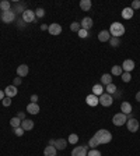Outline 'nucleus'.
<instances>
[{
	"instance_id": "obj_12",
	"label": "nucleus",
	"mask_w": 140,
	"mask_h": 156,
	"mask_svg": "<svg viewBox=\"0 0 140 156\" xmlns=\"http://www.w3.org/2000/svg\"><path fill=\"white\" fill-rule=\"evenodd\" d=\"M122 70L125 71V73H130L133 68H135V62L133 60H130V59H128V60H125V62L122 63Z\"/></svg>"
},
{
	"instance_id": "obj_40",
	"label": "nucleus",
	"mask_w": 140,
	"mask_h": 156,
	"mask_svg": "<svg viewBox=\"0 0 140 156\" xmlns=\"http://www.w3.org/2000/svg\"><path fill=\"white\" fill-rule=\"evenodd\" d=\"M2 103H3L4 107H8V106H11V98H7V96H6V98L2 100Z\"/></svg>"
},
{
	"instance_id": "obj_39",
	"label": "nucleus",
	"mask_w": 140,
	"mask_h": 156,
	"mask_svg": "<svg viewBox=\"0 0 140 156\" xmlns=\"http://www.w3.org/2000/svg\"><path fill=\"white\" fill-rule=\"evenodd\" d=\"M130 8H132L133 11L139 10V8H140V0H135V2L132 3V6H130Z\"/></svg>"
},
{
	"instance_id": "obj_48",
	"label": "nucleus",
	"mask_w": 140,
	"mask_h": 156,
	"mask_svg": "<svg viewBox=\"0 0 140 156\" xmlns=\"http://www.w3.org/2000/svg\"><path fill=\"white\" fill-rule=\"evenodd\" d=\"M55 141H56V139H49L48 144H49V145H55Z\"/></svg>"
},
{
	"instance_id": "obj_13",
	"label": "nucleus",
	"mask_w": 140,
	"mask_h": 156,
	"mask_svg": "<svg viewBox=\"0 0 140 156\" xmlns=\"http://www.w3.org/2000/svg\"><path fill=\"white\" fill-rule=\"evenodd\" d=\"M92 18L91 17H84V18L81 20V22H80V25H81V28L83 29H85V31H88L90 28H92Z\"/></svg>"
},
{
	"instance_id": "obj_24",
	"label": "nucleus",
	"mask_w": 140,
	"mask_h": 156,
	"mask_svg": "<svg viewBox=\"0 0 140 156\" xmlns=\"http://www.w3.org/2000/svg\"><path fill=\"white\" fill-rule=\"evenodd\" d=\"M92 94L95 95V96H101V95L104 94V87L101 85V84L94 85V87H92Z\"/></svg>"
},
{
	"instance_id": "obj_17",
	"label": "nucleus",
	"mask_w": 140,
	"mask_h": 156,
	"mask_svg": "<svg viewBox=\"0 0 140 156\" xmlns=\"http://www.w3.org/2000/svg\"><path fill=\"white\" fill-rule=\"evenodd\" d=\"M67 139H65V138H59V139H56L55 141V148L56 149H59V151H63V149H66V146H67Z\"/></svg>"
},
{
	"instance_id": "obj_3",
	"label": "nucleus",
	"mask_w": 140,
	"mask_h": 156,
	"mask_svg": "<svg viewBox=\"0 0 140 156\" xmlns=\"http://www.w3.org/2000/svg\"><path fill=\"white\" fill-rule=\"evenodd\" d=\"M21 18H22V21L25 22V24H30V22H35V21H37V17H35V11L30 10V8H27V10L22 13Z\"/></svg>"
},
{
	"instance_id": "obj_9",
	"label": "nucleus",
	"mask_w": 140,
	"mask_h": 156,
	"mask_svg": "<svg viewBox=\"0 0 140 156\" xmlns=\"http://www.w3.org/2000/svg\"><path fill=\"white\" fill-rule=\"evenodd\" d=\"M48 31L51 35H53V37H56V35H60L62 33V25H59V24H56V22H53V24H51V25L48 27Z\"/></svg>"
},
{
	"instance_id": "obj_15",
	"label": "nucleus",
	"mask_w": 140,
	"mask_h": 156,
	"mask_svg": "<svg viewBox=\"0 0 140 156\" xmlns=\"http://www.w3.org/2000/svg\"><path fill=\"white\" fill-rule=\"evenodd\" d=\"M132 105H130L129 102H122L121 103V113H123V114H126V116H128V114H130V113H132Z\"/></svg>"
},
{
	"instance_id": "obj_36",
	"label": "nucleus",
	"mask_w": 140,
	"mask_h": 156,
	"mask_svg": "<svg viewBox=\"0 0 140 156\" xmlns=\"http://www.w3.org/2000/svg\"><path fill=\"white\" fill-rule=\"evenodd\" d=\"M87 156H101V152L98 149H91V151L87 152Z\"/></svg>"
},
{
	"instance_id": "obj_38",
	"label": "nucleus",
	"mask_w": 140,
	"mask_h": 156,
	"mask_svg": "<svg viewBox=\"0 0 140 156\" xmlns=\"http://www.w3.org/2000/svg\"><path fill=\"white\" fill-rule=\"evenodd\" d=\"M77 35H78V37H80V38H83V39H84V38H87V37H88V31H85V29H83V28H81L80 31H78V32H77Z\"/></svg>"
},
{
	"instance_id": "obj_7",
	"label": "nucleus",
	"mask_w": 140,
	"mask_h": 156,
	"mask_svg": "<svg viewBox=\"0 0 140 156\" xmlns=\"http://www.w3.org/2000/svg\"><path fill=\"white\" fill-rule=\"evenodd\" d=\"M88 145L85 146H76V148L72 151V156H87V152H88Z\"/></svg>"
},
{
	"instance_id": "obj_4",
	"label": "nucleus",
	"mask_w": 140,
	"mask_h": 156,
	"mask_svg": "<svg viewBox=\"0 0 140 156\" xmlns=\"http://www.w3.org/2000/svg\"><path fill=\"white\" fill-rule=\"evenodd\" d=\"M126 121H128V116L123 114V113H116V114L112 117V123H114V126H116V127H121V126L126 124Z\"/></svg>"
},
{
	"instance_id": "obj_1",
	"label": "nucleus",
	"mask_w": 140,
	"mask_h": 156,
	"mask_svg": "<svg viewBox=\"0 0 140 156\" xmlns=\"http://www.w3.org/2000/svg\"><path fill=\"white\" fill-rule=\"evenodd\" d=\"M94 138L98 141L100 145H104V144L111 142V139H112V134H111L108 130H98L95 132V135H94Z\"/></svg>"
},
{
	"instance_id": "obj_46",
	"label": "nucleus",
	"mask_w": 140,
	"mask_h": 156,
	"mask_svg": "<svg viewBox=\"0 0 140 156\" xmlns=\"http://www.w3.org/2000/svg\"><path fill=\"white\" fill-rule=\"evenodd\" d=\"M41 29H42V31H46V29H48V25H46V24H42V25H41Z\"/></svg>"
},
{
	"instance_id": "obj_16",
	"label": "nucleus",
	"mask_w": 140,
	"mask_h": 156,
	"mask_svg": "<svg viewBox=\"0 0 140 156\" xmlns=\"http://www.w3.org/2000/svg\"><path fill=\"white\" fill-rule=\"evenodd\" d=\"M20 127L22 128L24 131H31L34 128V121L30 119H25V120H22L21 121V126Z\"/></svg>"
},
{
	"instance_id": "obj_34",
	"label": "nucleus",
	"mask_w": 140,
	"mask_h": 156,
	"mask_svg": "<svg viewBox=\"0 0 140 156\" xmlns=\"http://www.w3.org/2000/svg\"><path fill=\"white\" fill-rule=\"evenodd\" d=\"M121 78H122V81L123 82H130V80H132V75H130V73H122V75H121Z\"/></svg>"
},
{
	"instance_id": "obj_44",
	"label": "nucleus",
	"mask_w": 140,
	"mask_h": 156,
	"mask_svg": "<svg viewBox=\"0 0 140 156\" xmlns=\"http://www.w3.org/2000/svg\"><path fill=\"white\" fill-rule=\"evenodd\" d=\"M4 98H6V95H4V91H3V89H0V100H3Z\"/></svg>"
},
{
	"instance_id": "obj_33",
	"label": "nucleus",
	"mask_w": 140,
	"mask_h": 156,
	"mask_svg": "<svg viewBox=\"0 0 140 156\" xmlns=\"http://www.w3.org/2000/svg\"><path fill=\"white\" fill-rule=\"evenodd\" d=\"M35 17H37V18H44L45 17V10L42 7H39V8H37V10H35Z\"/></svg>"
},
{
	"instance_id": "obj_41",
	"label": "nucleus",
	"mask_w": 140,
	"mask_h": 156,
	"mask_svg": "<svg viewBox=\"0 0 140 156\" xmlns=\"http://www.w3.org/2000/svg\"><path fill=\"white\" fill-rule=\"evenodd\" d=\"M21 84H22L21 77H15L14 80H13V85H14V87H18V85H21Z\"/></svg>"
},
{
	"instance_id": "obj_35",
	"label": "nucleus",
	"mask_w": 140,
	"mask_h": 156,
	"mask_svg": "<svg viewBox=\"0 0 140 156\" xmlns=\"http://www.w3.org/2000/svg\"><path fill=\"white\" fill-rule=\"evenodd\" d=\"M70 29H72L73 32H78V31L81 29L80 22H72V25H70Z\"/></svg>"
},
{
	"instance_id": "obj_23",
	"label": "nucleus",
	"mask_w": 140,
	"mask_h": 156,
	"mask_svg": "<svg viewBox=\"0 0 140 156\" xmlns=\"http://www.w3.org/2000/svg\"><path fill=\"white\" fill-rule=\"evenodd\" d=\"M91 6H92L91 0H81V2H80V8L83 11H90Z\"/></svg>"
},
{
	"instance_id": "obj_18",
	"label": "nucleus",
	"mask_w": 140,
	"mask_h": 156,
	"mask_svg": "<svg viewBox=\"0 0 140 156\" xmlns=\"http://www.w3.org/2000/svg\"><path fill=\"white\" fill-rule=\"evenodd\" d=\"M111 39V33H109V31H100L98 32V40L100 42H108V40Z\"/></svg>"
},
{
	"instance_id": "obj_25",
	"label": "nucleus",
	"mask_w": 140,
	"mask_h": 156,
	"mask_svg": "<svg viewBox=\"0 0 140 156\" xmlns=\"http://www.w3.org/2000/svg\"><path fill=\"white\" fill-rule=\"evenodd\" d=\"M0 10L2 11H10L11 10V3L8 0H3L0 2Z\"/></svg>"
},
{
	"instance_id": "obj_8",
	"label": "nucleus",
	"mask_w": 140,
	"mask_h": 156,
	"mask_svg": "<svg viewBox=\"0 0 140 156\" xmlns=\"http://www.w3.org/2000/svg\"><path fill=\"white\" fill-rule=\"evenodd\" d=\"M126 126H128V130L130 131V132H136L137 130H139V127H140V124H139V121H137V119H129L128 121H126Z\"/></svg>"
},
{
	"instance_id": "obj_30",
	"label": "nucleus",
	"mask_w": 140,
	"mask_h": 156,
	"mask_svg": "<svg viewBox=\"0 0 140 156\" xmlns=\"http://www.w3.org/2000/svg\"><path fill=\"white\" fill-rule=\"evenodd\" d=\"M67 142H69V144H72V145L77 144V142H78V135L77 134H70L69 138H67Z\"/></svg>"
},
{
	"instance_id": "obj_28",
	"label": "nucleus",
	"mask_w": 140,
	"mask_h": 156,
	"mask_svg": "<svg viewBox=\"0 0 140 156\" xmlns=\"http://www.w3.org/2000/svg\"><path fill=\"white\" fill-rule=\"evenodd\" d=\"M105 91H107V94L114 95V94H116V91H118V88H116V85H115V84L112 82V84H109V85H107V88H105Z\"/></svg>"
},
{
	"instance_id": "obj_29",
	"label": "nucleus",
	"mask_w": 140,
	"mask_h": 156,
	"mask_svg": "<svg viewBox=\"0 0 140 156\" xmlns=\"http://www.w3.org/2000/svg\"><path fill=\"white\" fill-rule=\"evenodd\" d=\"M10 126L13 128H17V127H20L21 126V120L18 119V117L15 116V117H13V119H10Z\"/></svg>"
},
{
	"instance_id": "obj_37",
	"label": "nucleus",
	"mask_w": 140,
	"mask_h": 156,
	"mask_svg": "<svg viewBox=\"0 0 140 156\" xmlns=\"http://www.w3.org/2000/svg\"><path fill=\"white\" fill-rule=\"evenodd\" d=\"M13 132H14V134L17 135V137H21V135L24 134V132H25V131L22 130L21 127H17V128H13Z\"/></svg>"
},
{
	"instance_id": "obj_43",
	"label": "nucleus",
	"mask_w": 140,
	"mask_h": 156,
	"mask_svg": "<svg viewBox=\"0 0 140 156\" xmlns=\"http://www.w3.org/2000/svg\"><path fill=\"white\" fill-rule=\"evenodd\" d=\"M17 117H18L20 120H25V112H18V114H17Z\"/></svg>"
},
{
	"instance_id": "obj_20",
	"label": "nucleus",
	"mask_w": 140,
	"mask_h": 156,
	"mask_svg": "<svg viewBox=\"0 0 140 156\" xmlns=\"http://www.w3.org/2000/svg\"><path fill=\"white\" fill-rule=\"evenodd\" d=\"M133 14H135V11L130 7H125L122 10V18H125V20H130L133 17Z\"/></svg>"
},
{
	"instance_id": "obj_31",
	"label": "nucleus",
	"mask_w": 140,
	"mask_h": 156,
	"mask_svg": "<svg viewBox=\"0 0 140 156\" xmlns=\"http://www.w3.org/2000/svg\"><path fill=\"white\" fill-rule=\"evenodd\" d=\"M111 46H114V47H118L119 45H121V39L119 38H114V37H111V39L108 40Z\"/></svg>"
},
{
	"instance_id": "obj_10",
	"label": "nucleus",
	"mask_w": 140,
	"mask_h": 156,
	"mask_svg": "<svg viewBox=\"0 0 140 156\" xmlns=\"http://www.w3.org/2000/svg\"><path fill=\"white\" fill-rule=\"evenodd\" d=\"M17 94H18V89H17V87H14V85H8V87H6V89H4V95H6L7 98H14Z\"/></svg>"
},
{
	"instance_id": "obj_42",
	"label": "nucleus",
	"mask_w": 140,
	"mask_h": 156,
	"mask_svg": "<svg viewBox=\"0 0 140 156\" xmlns=\"http://www.w3.org/2000/svg\"><path fill=\"white\" fill-rule=\"evenodd\" d=\"M30 100H31V103H38V95H31V98H30Z\"/></svg>"
},
{
	"instance_id": "obj_27",
	"label": "nucleus",
	"mask_w": 140,
	"mask_h": 156,
	"mask_svg": "<svg viewBox=\"0 0 140 156\" xmlns=\"http://www.w3.org/2000/svg\"><path fill=\"white\" fill-rule=\"evenodd\" d=\"M25 10H27V8H25V4H24V3H17L14 6V13H15V14L18 13V14L22 15V13H24Z\"/></svg>"
},
{
	"instance_id": "obj_22",
	"label": "nucleus",
	"mask_w": 140,
	"mask_h": 156,
	"mask_svg": "<svg viewBox=\"0 0 140 156\" xmlns=\"http://www.w3.org/2000/svg\"><path fill=\"white\" fill-rule=\"evenodd\" d=\"M109 84H112V75L111 74H102V77H101V85H109Z\"/></svg>"
},
{
	"instance_id": "obj_45",
	"label": "nucleus",
	"mask_w": 140,
	"mask_h": 156,
	"mask_svg": "<svg viewBox=\"0 0 140 156\" xmlns=\"http://www.w3.org/2000/svg\"><path fill=\"white\" fill-rule=\"evenodd\" d=\"M24 24H25V22L22 21V18L18 20V27H20V28H22V27H24Z\"/></svg>"
},
{
	"instance_id": "obj_21",
	"label": "nucleus",
	"mask_w": 140,
	"mask_h": 156,
	"mask_svg": "<svg viewBox=\"0 0 140 156\" xmlns=\"http://www.w3.org/2000/svg\"><path fill=\"white\" fill-rule=\"evenodd\" d=\"M56 152H58V149H56L53 145H48L46 148L44 149V155L45 156H56Z\"/></svg>"
},
{
	"instance_id": "obj_19",
	"label": "nucleus",
	"mask_w": 140,
	"mask_h": 156,
	"mask_svg": "<svg viewBox=\"0 0 140 156\" xmlns=\"http://www.w3.org/2000/svg\"><path fill=\"white\" fill-rule=\"evenodd\" d=\"M27 113H30V114H38V113H39V106H38V103H28V106H27Z\"/></svg>"
},
{
	"instance_id": "obj_2",
	"label": "nucleus",
	"mask_w": 140,
	"mask_h": 156,
	"mask_svg": "<svg viewBox=\"0 0 140 156\" xmlns=\"http://www.w3.org/2000/svg\"><path fill=\"white\" fill-rule=\"evenodd\" d=\"M125 31H126L125 27L121 22H112L109 27V33H111V37H114V38H121L125 33Z\"/></svg>"
},
{
	"instance_id": "obj_26",
	"label": "nucleus",
	"mask_w": 140,
	"mask_h": 156,
	"mask_svg": "<svg viewBox=\"0 0 140 156\" xmlns=\"http://www.w3.org/2000/svg\"><path fill=\"white\" fill-rule=\"evenodd\" d=\"M122 73H123V70H122L121 65H114V67L111 68V75H115V77L119 75V77H121Z\"/></svg>"
},
{
	"instance_id": "obj_6",
	"label": "nucleus",
	"mask_w": 140,
	"mask_h": 156,
	"mask_svg": "<svg viewBox=\"0 0 140 156\" xmlns=\"http://www.w3.org/2000/svg\"><path fill=\"white\" fill-rule=\"evenodd\" d=\"M100 99V105H102L104 107H109L114 103V99H112V95L109 94H102L101 96H98Z\"/></svg>"
},
{
	"instance_id": "obj_14",
	"label": "nucleus",
	"mask_w": 140,
	"mask_h": 156,
	"mask_svg": "<svg viewBox=\"0 0 140 156\" xmlns=\"http://www.w3.org/2000/svg\"><path fill=\"white\" fill-rule=\"evenodd\" d=\"M28 73H30V68H28L27 64H20L17 67V75L18 77H27Z\"/></svg>"
},
{
	"instance_id": "obj_5",
	"label": "nucleus",
	"mask_w": 140,
	"mask_h": 156,
	"mask_svg": "<svg viewBox=\"0 0 140 156\" xmlns=\"http://www.w3.org/2000/svg\"><path fill=\"white\" fill-rule=\"evenodd\" d=\"M0 18H2V21H3L4 24H10V22H13L15 20V13L13 10H10V11H2Z\"/></svg>"
},
{
	"instance_id": "obj_32",
	"label": "nucleus",
	"mask_w": 140,
	"mask_h": 156,
	"mask_svg": "<svg viewBox=\"0 0 140 156\" xmlns=\"http://www.w3.org/2000/svg\"><path fill=\"white\" fill-rule=\"evenodd\" d=\"M88 146H90L91 149H97V146H100V144H98V141H97L95 138L92 137L91 139L88 141Z\"/></svg>"
},
{
	"instance_id": "obj_11",
	"label": "nucleus",
	"mask_w": 140,
	"mask_h": 156,
	"mask_svg": "<svg viewBox=\"0 0 140 156\" xmlns=\"http://www.w3.org/2000/svg\"><path fill=\"white\" fill-rule=\"evenodd\" d=\"M85 102H87V105L92 106V107H95L97 105H100V99H98V96H95L94 94H90L88 96L85 98Z\"/></svg>"
},
{
	"instance_id": "obj_47",
	"label": "nucleus",
	"mask_w": 140,
	"mask_h": 156,
	"mask_svg": "<svg viewBox=\"0 0 140 156\" xmlns=\"http://www.w3.org/2000/svg\"><path fill=\"white\" fill-rule=\"evenodd\" d=\"M136 100H137V102H139V103H140V91H139V92H137V94H136Z\"/></svg>"
}]
</instances>
